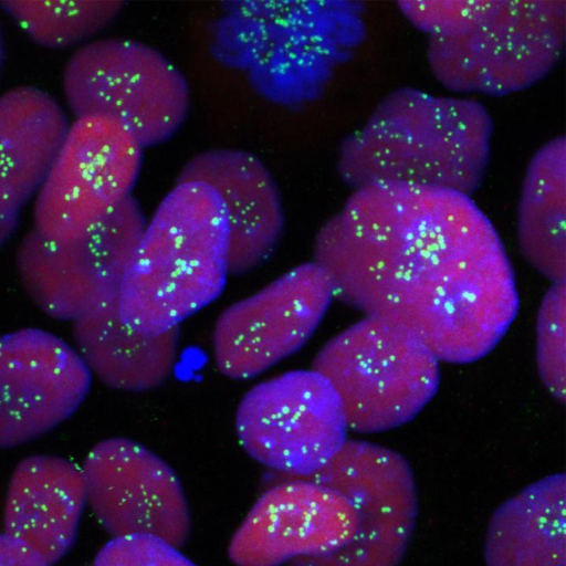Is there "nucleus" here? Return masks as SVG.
<instances>
[{"label":"nucleus","instance_id":"nucleus-24","mask_svg":"<svg viewBox=\"0 0 566 566\" xmlns=\"http://www.w3.org/2000/svg\"><path fill=\"white\" fill-rule=\"evenodd\" d=\"M0 566H50L25 544L0 534Z\"/></svg>","mask_w":566,"mask_h":566},{"label":"nucleus","instance_id":"nucleus-9","mask_svg":"<svg viewBox=\"0 0 566 566\" xmlns=\"http://www.w3.org/2000/svg\"><path fill=\"white\" fill-rule=\"evenodd\" d=\"M235 429L259 463L291 479L319 471L347 440L338 395L313 368L262 381L242 398Z\"/></svg>","mask_w":566,"mask_h":566},{"label":"nucleus","instance_id":"nucleus-25","mask_svg":"<svg viewBox=\"0 0 566 566\" xmlns=\"http://www.w3.org/2000/svg\"><path fill=\"white\" fill-rule=\"evenodd\" d=\"M2 60H3V40H2V33H1V28H0V70H1V65H2Z\"/></svg>","mask_w":566,"mask_h":566},{"label":"nucleus","instance_id":"nucleus-21","mask_svg":"<svg viewBox=\"0 0 566 566\" xmlns=\"http://www.w3.org/2000/svg\"><path fill=\"white\" fill-rule=\"evenodd\" d=\"M2 10L38 44L61 49L82 45L122 10L119 1H2Z\"/></svg>","mask_w":566,"mask_h":566},{"label":"nucleus","instance_id":"nucleus-1","mask_svg":"<svg viewBox=\"0 0 566 566\" xmlns=\"http://www.w3.org/2000/svg\"><path fill=\"white\" fill-rule=\"evenodd\" d=\"M314 262L335 298L406 325L440 361L483 358L518 312L513 268L495 228L469 196L448 189H355L319 229Z\"/></svg>","mask_w":566,"mask_h":566},{"label":"nucleus","instance_id":"nucleus-7","mask_svg":"<svg viewBox=\"0 0 566 566\" xmlns=\"http://www.w3.org/2000/svg\"><path fill=\"white\" fill-rule=\"evenodd\" d=\"M143 149L112 118L75 117L33 199V230L59 242L87 233L133 197Z\"/></svg>","mask_w":566,"mask_h":566},{"label":"nucleus","instance_id":"nucleus-2","mask_svg":"<svg viewBox=\"0 0 566 566\" xmlns=\"http://www.w3.org/2000/svg\"><path fill=\"white\" fill-rule=\"evenodd\" d=\"M492 130L478 101L398 88L343 142L337 169L354 190L401 184L470 197L486 175Z\"/></svg>","mask_w":566,"mask_h":566},{"label":"nucleus","instance_id":"nucleus-15","mask_svg":"<svg viewBox=\"0 0 566 566\" xmlns=\"http://www.w3.org/2000/svg\"><path fill=\"white\" fill-rule=\"evenodd\" d=\"M178 181H199L219 196L228 222V270L242 274L265 262L284 229L276 182L253 154L211 149L193 156Z\"/></svg>","mask_w":566,"mask_h":566},{"label":"nucleus","instance_id":"nucleus-18","mask_svg":"<svg viewBox=\"0 0 566 566\" xmlns=\"http://www.w3.org/2000/svg\"><path fill=\"white\" fill-rule=\"evenodd\" d=\"M179 328L145 335L126 324L117 300L73 322L76 352L91 375L108 387L143 391L161 385L172 373Z\"/></svg>","mask_w":566,"mask_h":566},{"label":"nucleus","instance_id":"nucleus-6","mask_svg":"<svg viewBox=\"0 0 566 566\" xmlns=\"http://www.w3.org/2000/svg\"><path fill=\"white\" fill-rule=\"evenodd\" d=\"M62 90L74 118H112L143 147L169 139L190 105L179 70L156 49L124 38L92 39L77 46L64 65Z\"/></svg>","mask_w":566,"mask_h":566},{"label":"nucleus","instance_id":"nucleus-17","mask_svg":"<svg viewBox=\"0 0 566 566\" xmlns=\"http://www.w3.org/2000/svg\"><path fill=\"white\" fill-rule=\"evenodd\" d=\"M67 126L64 108L41 88L0 95V245L36 196Z\"/></svg>","mask_w":566,"mask_h":566},{"label":"nucleus","instance_id":"nucleus-20","mask_svg":"<svg viewBox=\"0 0 566 566\" xmlns=\"http://www.w3.org/2000/svg\"><path fill=\"white\" fill-rule=\"evenodd\" d=\"M518 240L525 259L555 283L566 279V142L556 137L532 158L518 205Z\"/></svg>","mask_w":566,"mask_h":566},{"label":"nucleus","instance_id":"nucleus-14","mask_svg":"<svg viewBox=\"0 0 566 566\" xmlns=\"http://www.w3.org/2000/svg\"><path fill=\"white\" fill-rule=\"evenodd\" d=\"M357 528L358 516L343 495L289 478L258 499L231 538L229 557L237 566H281L333 552Z\"/></svg>","mask_w":566,"mask_h":566},{"label":"nucleus","instance_id":"nucleus-16","mask_svg":"<svg viewBox=\"0 0 566 566\" xmlns=\"http://www.w3.org/2000/svg\"><path fill=\"white\" fill-rule=\"evenodd\" d=\"M86 505L82 469L48 454L24 458L13 470L3 506V534L50 566L72 548Z\"/></svg>","mask_w":566,"mask_h":566},{"label":"nucleus","instance_id":"nucleus-8","mask_svg":"<svg viewBox=\"0 0 566 566\" xmlns=\"http://www.w3.org/2000/svg\"><path fill=\"white\" fill-rule=\"evenodd\" d=\"M146 221L140 205L130 197L72 241H53L32 229L17 250L25 292L51 317L72 322L117 300Z\"/></svg>","mask_w":566,"mask_h":566},{"label":"nucleus","instance_id":"nucleus-10","mask_svg":"<svg viewBox=\"0 0 566 566\" xmlns=\"http://www.w3.org/2000/svg\"><path fill=\"white\" fill-rule=\"evenodd\" d=\"M305 479L343 495L358 516V528L344 546L294 559L291 566H399L418 511L413 473L402 455L347 439L319 471Z\"/></svg>","mask_w":566,"mask_h":566},{"label":"nucleus","instance_id":"nucleus-12","mask_svg":"<svg viewBox=\"0 0 566 566\" xmlns=\"http://www.w3.org/2000/svg\"><path fill=\"white\" fill-rule=\"evenodd\" d=\"M86 504L113 537L145 535L177 547L190 533L188 503L175 471L142 444L112 438L81 468Z\"/></svg>","mask_w":566,"mask_h":566},{"label":"nucleus","instance_id":"nucleus-3","mask_svg":"<svg viewBox=\"0 0 566 566\" xmlns=\"http://www.w3.org/2000/svg\"><path fill=\"white\" fill-rule=\"evenodd\" d=\"M428 34L437 81L454 93L501 96L525 90L558 63L566 39L564 0L400 1Z\"/></svg>","mask_w":566,"mask_h":566},{"label":"nucleus","instance_id":"nucleus-4","mask_svg":"<svg viewBox=\"0 0 566 566\" xmlns=\"http://www.w3.org/2000/svg\"><path fill=\"white\" fill-rule=\"evenodd\" d=\"M228 273L219 196L206 184L178 181L146 221L119 286V315L142 334L166 333L213 302Z\"/></svg>","mask_w":566,"mask_h":566},{"label":"nucleus","instance_id":"nucleus-5","mask_svg":"<svg viewBox=\"0 0 566 566\" xmlns=\"http://www.w3.org/2000/svg\"><path fill=\"white\" fill-rule=\"evenodd\" d=\"M440 360L412 329L365 315L329 339L313 369L338 395L348 430L375 433L412 420L436 395Z\"/></svg>","mask_w":566,"mask_h":566},{"label":"nucleus","instance_id":"nucleus-11","mask_svg":"<svg viewBox=\"0 0 566 566\" xmlns=\"http://www.w3.org/2000/svg\"><path fill=\"white\" fill-rule=\"evenodd\" d=\"M334 298L328 275L310 262L232 304L213 331L218 369L249 379L291 356L311 338Z\"/></svg>","mask_w":566,"mask_h":566},{"label":"nucleus","instance_id":"nucleus-22","mask_svg":"<svg viewBox=\"0 0 566 566\" xmlns=\"http://www.w3.org/2000/svg\"><path fill=\"white\" fill-rule=\"evenodd\" d=\"M566 283L545 294L537 317V366L549 392L565 400Z\"/></svg>","mask_w":566,"mask_h":566},{"label":"nucleus","instance_id":"nucleus-19","mask_svg":"<svg viewBox=\"0 0 566 566\" xmlns=\"http://www.w3.org/2000/svg\"><path fill=\"white\" fill-rule=\"evenodd\" d=\"M566 483L546 476L504 502L485 538L486 566H565Z\"/></svg>","mask_w":566,"mask_h":566},{"label":"nucleus","instance_id":"nucleus-23","mask_svg":"<svg viewBox=\"0 0 566 566\" xmlns=\"http://www.w3.org/2000/svg\"><path fill=\"white\" fill-rule=\"evenodd\" d=\"M92 566H196L177 546L145 535L113 537Z\"/></svg>","mask_w":566,"mask_h":566},{"label":"nucleus","instance_id":"nucleus-13","mask_svg":"<svg viewBox=\"0 0 566 566\" xmlns=\"http://www.w3.org/2000/svg\"><path fill=\"white\" fill-rule=\"evenodd\" d=\"M92 375L67 343L38 328L0 336V449L44 434L82 403Z\"/></svg>","mask_w":566,"mask_h":566}]
</instances>
